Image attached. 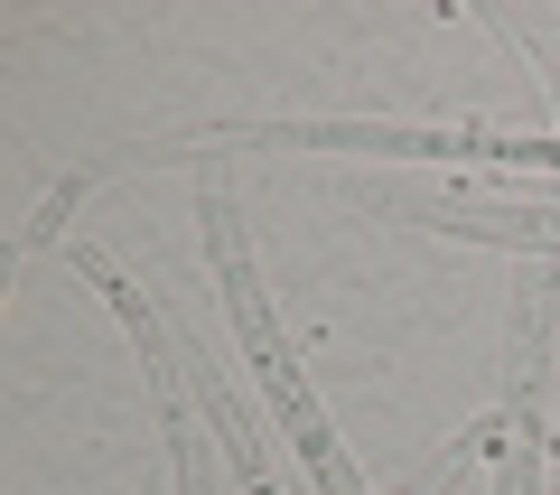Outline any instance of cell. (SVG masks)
<instances>
[{"instance_id": "cell-3", "label": "cell", "mask_w": 560, "mask_h": 495, "mask_svg": "<svg viewBox=\"0 0 560 495\" xmlns=\"http://www.w3.org/2000/svg\"><path fill=\"white\" fill-rule=\"evenodd\" d=\"M168 346H178V337H168ZM178 375L197 383V402H206V421H215V439H224V458H234V476H243V495H280V476H271V449H261V439H253V421H243V402L224 393V383L206 375V365L187 356V346H178Z\"/></svg>"}, {"instance_id": "cell-1", "label": "cell", "mask_w": 560, "mask_h": 495, "mask_svg": "<svg viewBox=\"0 0 560 495\" xmlns=\"http://www.w3.org/2000/svg\"><path fill=\"white\" fill-rule=\"evenodd\" d=\"M197 225H206V262H215L224 318H234L243 356H253V383L271 393L280 430L300 439V458H308V476H318V495H364V486H355V468H346V449H337V430H327V412H318V393H308V375H300V356L280 346V318H271V299H261L253 253H243L234 187H215V179H206V187H197Z\"/></svg>"}, {"instance_id": "cell-4", "label": "cell", "mask_w": 560, "mask_h": 495, "mask_svg": "<svg viewBox=\"0 0 560 495\" xmlns=\"http://www.w3.org/2000/svg\"><path fill=\"white\" fill-rule=\"evenodd\" d=\"M140 495H150V486H140Z\"/></svg>"}, {"instance_id": "cell-2", "label": "cell", "mask_w": 560, "mask_h": 495, "mask_svg": "<svg viewBox=\"0 0 560 495\" xmlns=\"http://www.w3.org/2000/svg\"><path fill=\"white\" fill-rule=\"evenodd\" d=\"M75 272L121 309V327H131L140 356H150V393H160V430H168V458H178V495H215V449H206L197 421H187V375H178V346H168V327L150 318V299H140L103 253H84V243H75Z\"/></svg>"}]
</instances>
